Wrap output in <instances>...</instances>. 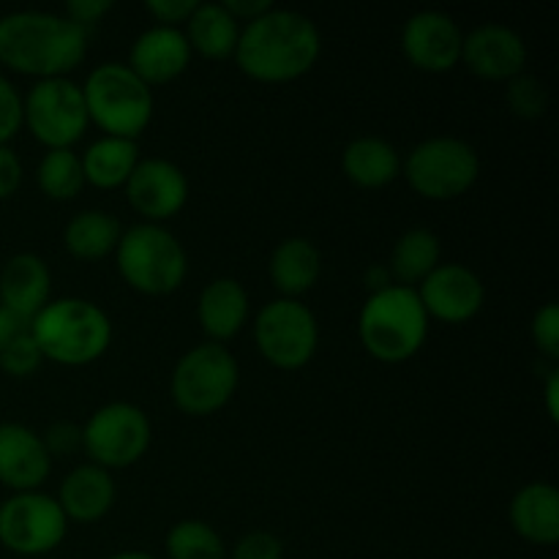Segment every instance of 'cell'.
Masks as SVG:
<instances>
[{
	"label": "cell",
	"mask_w": 559,
	"mask_h": 559,
	"mask_svg": "<svg viewBox=\"0 0 559 559\" xmlns=\"http://www.w3.org/2000/svg\"><path fill=\"white\" fill-rule=\"evenodd\" d=\"M120 235H123V227L118 216L107 211H82L66 224L63 243L74 260L96 262L115 254Z\"/></svg>",
	"instance_id": "4316f807"
},
{
	"label": "cell",
	"mask_w": 559,
	"mask_h": 559,
	"mask_svg": "<svg viewBox=\"0 0 559 559\" xmlns=\"http://www.w3.org/2000/svg\"><path fill=\"white\" fill-rule=\"evenodd\" d=\"M44 364V355L41 349L36 347L31 333H20L9 347L0 353V369L5 371L9 377H33Z\"/></svg>",
	"instance_id": "1f68e13d"
},
{
	"label": "cell",
	"mask_w": 559,
	"mask_h": 559,
	"mask_svg": "<svg viewBox=\"0 0 559 559\" xmlns=\"http://www.w3.org/2000/svg\"><path fill=\"white\" fill-rule=\"evenodd\" d=\"M25 331H27L25 322H22L20 317L11 314L9 309H3V306H0V353H3V349Z\"/></svg>",
	"instance_id": "60d3db41"
},
{
	"label": "cell",
	"mask_w": 559,
	"mask_h": 559,
	"mask_svg": "<svg viewBox=\"0 0 559 559\" xmlns=\"http://www.w3.org/2000/svg\"><path fill=\"white\" fill-rule=\"evenodd\" d=\"M402 173L415 194L431 202L464 197L480 175V158L469 142L459 136H431L409 151Z\"/></svg>",
	"instance_id": "ba28073f"
},
{
	"label": "cell",
	"mask_w": 559,
	"mask_h": 559,
	"mask_svg": "<svg viewBox=\"0 0 559 559\" xmlns=\"http://www.w3.org/2000/svg\"><path fill=\"white\" fill-rule=\"evenodd\" d=\"M169 559H227L222 535L202 519H183L173 524L164 540Z\"/></svg>",
	"instance_id": "f1b7e54d"
},
{
	"label": "cell",
	"mask_w": 559,
	"mask_h": 559,
	"mask_svg": "<svg viewBox=\"0 0 559 559\" xmlns=\"http://www.w3.org/2000/svg\"><path fill=\"white\" fill-rule=\"evenodd\" d=\"M511 527L533 546H555L559 540V491L538 480L516 491L508 508Z\"/></svg>",
	"instance_id": "7402d4cb"
},
{
	"label": "cell",
	"mask_w": 559,
	"mask_h": 559,
	"mask_svg": "<svg viewBox=\"0 0 559 559\" xmlns=\"http://www.w3.org/2000/svg\"><path fill=\"white\" fill-rule=\"evenodd\" d=\"M38 189L44 191V197L55 202H69L85 186V175H82L80 156L69 147L63 151H47L44 153L41 164H38Z\"/></svg>",
	"instance_id": "f546056e"
},
{
	"label": "cell",
	"mask_w": 559,
	"mask_h": 559,
	"mask_svg": "<svg viewBox=\"0 0 559 559\" xmlns=\"http://www.w3.org/2000/svg\"><path fill=\"white\" fill-rule=\"evenodd\" d=\"M115 497H118V489L107 469L96 464H80L66 475L55 500L69 522L93 524L102 522L112 511Z\"/></svg>",
	"instance_id": "44dd1931"
},
{
	"label": "cell",
	"mask_w": 559,
	"mask_h": 559,
	"mask_svg": "<svg viewBox=\"0 0 559 559\" xmlns=\"http://www.w3.org/2000/svg\"><path fill=\"white\" fill-rule=\"evenodd\" d=\"M87 55V31L66 14L11 11L0 16V63L22 76H69Z\"/></svg>",
	"instance_id": "7a4b0ae2"
},
{
	"label": "cell",
	"mask_w": 559,
	"mask_h": 559,
	"mask_svg": "<svg viewBox=\"0 0 559 559\" xmlns=\"http://www.w3.org/2000/svg\"><path fill=\"white\" fill-rule=\"evenodd\" d=\"M52 300V273L38 254H14L0 271V306L31 325L33 317Z\"/></svg>",
	"instance_id": "d6986e66"
},
{
	"label": "cell",
	"mask_w": 559,
	"mask_h": 559,
	"mask_svg": "<svg viewBox=\"0 0 559 559\" xmlns=\"http://www.w3.org/2000/svg\"><path fill=\"white\" fill-rule=\"evenodd\" d=\"M322 52L320 27L300 11L276 9L240 27L235 63L249 80L284 85L309 74Z\"/></svg>",
	"instance_id": "6da1fadb"
},
{
	"label": "cell",
	"mask_w": 559,
	"mask_h": 559,
	"mask_svg": "<svg viewBox=\"0 0 559 559\" xmlns=\"http://www.w3.org/2000/svg\"><path fill=\"white\" fill-rule=\"evenodd\" d=\"M112 0H71L66 5V16L80 27H93L112 11Z\"/></svg>",
	"instance_id": "74e56055"
},
{
	"label": "cell",
	"mask_w": 559,
	"mask_h": 559,
	"mask_svg": "<svg viewBox=\"0 0 559 559\" xmlns=\"http://www.w3.org/2000/svg\"><path fill=\"white\" fill-rule=\"evenodd\" d=\"M44 445H47L49 456H71L82 448V429L71 420H58L47 429V435L41 437Z\"/></svg>",
	"instance_id": "d590c367"
},
{
	"label": "cell",
	"mask_w": 559,
	"mask_h": 559,
	"mask_svg": "<svg viewBox=\"0 0 559 559\" xmlns=\"http://www.w3.org/2000/svg\"><path fill=\"white\" fill-rule=\"evenodd\" d=\"M52 473V456L41 435L22 424H0V484L20 491H38Z\"/></svg>",
	"instance_id": "e0dca14e"
},
{
	"label": "cell",
	"mask_w": 559,
	"mask_h": 559,
	"mask_svg": "<svg viewBox=\"0 0 559 559\" xmlns=\"http://www.w3.org/2000/svg\"><path fill=\"white\" fill-rule=\"evenodd\" d=\"M22 126L47 151H71L91 126L82 87L69 76L36 82L22 98Z\"/></svg>",
	"instance_id": "30bf717a"
},
{
	"label": "cell",
	"mask_w": 559,
	"mask_h": 559,
	"mask_svg": "<svg viewBox=\"0 0 559 559\" xmlns=\"http://www.w3.org/2000/svg\"><path fill=\"white\" fill-rule=\"evenodd\" d=\"M358 336L371 358L404 364L415 358L429 336V317L413 287H391L369 295L358 317Z\"/></svg>",
	"instance_id": "277c9868"
},
{
	"label": "cell",
	"mask_w": 559,
	"mask_h": 559,
	"mask_svg": "<svg viewBox=\"0 0 559 559\" xmlns=\"http://www.w3.org/2000/svg\"><path fill=\"white\" fill-rule=\"evenodd\" d=\"M153 426L145 409L129 402L98 407L82 426V451L102 469H126L142 462L151 448Z\"/></svg>",
	"instance_id": "9c48e42d"
},
{
	"label": "cell",
	"mask_w": 559,
	"mask_h": 559,
	"mask_svg": "<svg viewBox=\"0 0 559 559\" xmlns=\"http://www.w3.org/2000/svg\"><path fill=\"white\" fill-rule=\"evenodd\" d=\"M533 342L540 353L549 360L559 358V306L555 300H549L546 306H540L538 314L533 317Z\"/></svg>",
	"instance_id": "d6a6232c"
},
{
	"label": "cell",
	"mask_w": 559,
	"mask_h": 559,
	"mask_svg": "<svg viewBox=\"0 0 559 559\" xmlns=\"http://www.w3.org/2000/svg\"><path fill=\"white\" fill-rule=\"evenodd\" d=\"M115 265L134 293L162 298L183 287L189 254L183 243L162 224H134L123 229L115 249Z\"/></svg>",
	"instance_id": "5b68a950"
},
{
	"label": "cell",
	"mask_w": 559,
	"mask_h": 559,
	"mask_svg": "<svg viewBox=\"0 0 559 559\" xmlns=\"http://www.w3.org/2000/svg\"><path fill=\"white\" fill-rule=\"evenodd\" d=\"M82 87L87 120L104 136L136 142L153 120V91L126 63H102L87 74Z\"/></svg>",
	"instance_id": "8992f818"
},
{
	"label": "cell",
	"mask_w": 559,
	"mask_h": 559,
	"mask_svg": "<svg viewBox=\"0 0 559 559\" xmlns=\"http://www.w3.org/2000/svg\"><path fill=\"white\" fill-rule=\"evenodd\" d=\"M197 0H147L145 11L164 27H180L194 14Z\"/></svg>",
	"instance_id": "8d00e7d4"
},
{
	"label": "cell",
	"mask_w": 559,
	"mask_h": 559,
	"mask_svg": "<svg viewBox=\"0 0 559 559\" xmlns=\"http://www.w3.org/2000/svg\"><path fill=\"white\" fill-rule=\"evenodd\" d=\"M464 33L442 11H418L404 22L402 49L409 63L426 74H445L462 63Z\"/></svg>",
	"instance_id": "9a60e30c"
},
{
	"label": "cell",
	"mask_w": 559,
	"mask_h": 559,
	"mask_svg": "<svg viewBox=\"0 0 559 559\" xmlns=\"http://www.w3.org/2000/svg\"><path fill=\"white\" fill-rule=\"evenodd\" d=\"M506 102L516 118L538 120L549 109V91L538 76L519 74L511 82H506Z\"/></svg>",
	"instance_id": "4dcf8cb0"
},
{
	"label": "cell",
	"mask_w": 559,
	"mask_h": 559,
	"mask_svg": "<svg viewBox=\"0 0 559 559\" xmlns=\"http://www.w3.org/2000/svg\"><path fill=\"white\" fill-rule=\"evenodd\" d=\"M254 342L273 369L298 371L314 358L320 325L309 306L300 300L278 298L257 311Z\"/></svg>",
	"instance_id": "8fae6325"
},
{
	"label": "cell",
	"mask_w": 559,
	"mask_h": 559,
	"mask_svg": "<svg viewBox=\"0 0 559 559\" xmlns=\"http://www.w3.org/2000/svg\"><path fill=\"white\" fill-rule=\"evenodd\" d=\"M27 333L44 360L60 366H91L104 358L112 344V322L107 311L85 298L49 300L31 320Z\"/></svg>",
	"instance_id": "3957f363"
},
{
	"label": "cell",
	"mask_w": 559,
	"mask_h": 559,
	"mask_svg": "<svg viewBox=\"0 0 559 559\" xmlns=\"http://www.w3.org/2000/svg\"><path fill=\"white\" fill-rule=\"evenodd\" d=\"M544 404H546V415H549L551 424L559 420V371L551 369L549 377H546L544 385Z\"/></svg>",
	"instance_id": "b9f144b4"
},
{
	"label": "cell",
	"mask_w": 559,
	"mask_h": 559,
	"mask_svg": "<svg viewBox=\"0 0 559 559\" xmlns=\"http://www.w3.org/2000/svg\"><path fill=\"white\" fill-rule=\"evenodd\" d=\"M22 162L9 145H0V202L14 197V191L22 186Z\"/></svg>",
	"instance_id": "f35d334b"
},
{
	"label": "cell",
	"mask_w": 559,
	"mask_h": 559,
	"mask_svg": "<svg viewBox=\"0 0 559 559\" xmlns=\"http://www.w3.org/2000/svg\"><path fill=\"white\" fill-rule=\"evenodd\" d=\"M107 559H158V557L147 555V551H118V555H112Z\"/></svg>",
	"instance_id": "ee69618b"
},
{
	"label": "cell",
	"mask_w": 559,
	"mask_h": 559,
	"mask_svg": "<svg viewBox=\"0 0 559 559\" xmlns=\"http://www.w3.org/2000/svg\"><path fill=\"white\" fill-rule=\"evenodd\" d=\"M183 36L191 52L207 60H227L238 47L240 25L222 3H197L194 14L186 22Z\"/></svg>",
	"instance_id": "484cf974"
},
{
	"label": "cell",
	"mask_w": 559,
	"mask_h": 559,
	"mask_svg": "<svg viewBox=\"0 0 559 559\" xmlns=\"http://www.w3.org/2000/svg\"><path fill=\"white\" fill-rule=\"evenodd\" d=\"M224 9L229 11V16H233L235 22H243V25H249V22H254L257 16L267 14V11L273 9L271 0H224Z\"/></svg>",
	"instance_id": "ab89813d"
},
{
	"label": "cell",
	"mask_w": 559,
	"mask_h": 559,
	"mask_svg": "<svg viewBox=\"0 0 559 559\" xmlns=\"http://www.w3.org/2000/svg\"><path fill=\"white\" fill-rule=\"evenodd\" d=\"M320 273L322 254L309 238H284L267 262L271 284L289 300H300V295L309 293L320 282Z\"/></svg>",
	"instance_id": "603a6c76"
},
{
	"label": "cell",
	"mask_w": 559,
	"mask_h": 559,
	"mask_svg": "<svg viewBox=\"0 0 559 559\" xmlns=\"http://www.w3.org/2000/svg\"><path fill=\"white\" fill-rule=\"evenodd\" d=\"M123 189L129 205L145 218V224L167 222L189 202V178L167 158H140Z\"/></svg>",
	"instance_id": "5bb4252c"
},
{
	"label": "cell",
	"mask_w": 559,
	"mask_h": 559,
	"mask_svg": "<svg viewBox=\"0 0 559 559\" xmlns=\"http://www.w3.org/2000/svg\"><path fill=\"white\" fill-rule=\"evenodd\" d=\"M342 169L358 189H385L402 175V156L382 136H358L344 147Z\"/></svg>",
	"instance_id": "cb8c5ba5"
},
{
	"label": "cell",
	"mask_w": 559,
	"mask_h": 559,
	"mask_svg": "<svg viewBox=\"0 0 559 559\" xmlns=\"http://www.w3.org/2000/svg\"><path fill=\"white\" fill-rule=\"evenodd\" d=\"M240 369L235 355L224 344L205 342L189 349L175 364L169 393L175 407L191 418H207L233 402L238 391Z\"/></svg>",
	"instance_id": "52a82bcc"
},
{
	"label": "cell",
	"mask_w": 559,
	"mask_h": 559,
	"mask_svg": "<svg viewBox=\"0 0 559 559\" xmlns=\"http://www.w3.org/2000/svg\"><path fill=\"white\" fill-rule=\"evenodd\" d=\"M69 533L58 500L44 491H20L0 506V546L20 557H44Z\"/></svg>",
	"instance_id": "7c38bea8"
},
{
	"label": "cell",
	"mask_w": 559,
	"mask_h": 559,
	"mask_svg": "<svg viewBox=\"0 0 559 559\" xmlns=\"http://www.w3.org/2000/svg\"><path fill=\"white\" fill-rule=\"evenodd\" d=\"M440 257H442V246L440 238H437L431 229L426 227H415L407 229L402 238L396 240L393 246V254H391V271L393 284L399 287H418L437 265H440Z\"/></svg>",
	"instance_id": "83f0119b"
},
{
	"label": "cell",
	"mask_w": 559,
	"mask_h": 559,
	"mask_svg": "<svg viewBox=\"0 0 559 559\" xmlns=\"http://www.w3.org/2000/svg\"><path fill=\"white\" fill-rule=\"evenodd\" d=\"M462 63L486 82H511L513 76L524 74L527 44L513 27L486 22L464 36Z\"/></svg>",
	"instance_id": "2e32d148"
},
{
	"label": "cell",
	"mask_w": 559,
	"mask_h": 559,
	"mask_svg": "<svg viewBox=\"0 0 559 559\" xmlns=\"http://www.w3.org/2000/svg\"><path fill=\"white\" fill-rule=\"evenodd\" d=\"M249 293L238 278H213L197 300V320L207 342L224 344L238 336L249 322Z\"/></svg>",
	"instance_id": "ffe728a7"
},
{
	"label": "cell",
	"mask_w": 559,
	"mask_h": 559,
	"mask_svg": "<svg viewBox=\"0 0 559 559\" xmlns=\"http://www.w3.org/2000/svg\"><path fill=\"white\" fill-rule=\"evenodd\" d=\"M22 129V96L11 80L0 74V145H9Z\"/></svg>",
	"instance_id": "e575fe53"
},
{
	"label": "cell",
	"mask_w": 559,
	"mask_h": 559,
	"mask_svg": "<svg viewBox=\"0 0 559 559\" xmlns=\"http://www.w3.org/2000/svg\"><path fill=\"white\" fill-rule=\"evenodd\" d=\"M191 63V47L180 27L153 25L136 36L129 52V69L145 82L147 87L167 85L178 80Z\"/></svg>",
	"instance_id": "ac0fdd59"
},
{
	"label": "cell",
	"mask_w": 559,
	"mask_h": 559,
	"mask_svg": "<svg viewBox=\"0 0 559 559\" xmlns=\"http://www.w3.org/2000/svg\"><path fill=\"white\" fill-rule=\"evenodd\" d=\"M426 317L448 322V325H462L480 314L486 300V287L478 273L469 271L459 262L437 265L424 282L415 287Z\"/></svg>",
	"instance_id": "4fadbf2b"
},
{
	"label": "cell",
	"mask_w": 559,
	"mask_h": 559,
	"mask_svg": "<svg viewBox=\"0 0 559 559\" xmlns=\"http://www.w3.org/2000/svg\"><path fill=\"white\" fill-rule=\"evenodd\" d=\"M364 282H366V287H369V293L374 295V293H380V289L391 287L393 276L385 265H371V267H366Z\"/></svg>",
	"instance_id": "7bdbcfd3"
},
{
	"label": "cell",
	"mask_w": 559,
	"mask_h": 559,
	"mask_svg": "<svg viewBox=\"0 0 559 559\" xmlns=\"http://www.w3.org/2000/svg\"><path fill=\"white\" fill-rule=\"evenodd\" d=\"M229 559H284V546L267 530H251L233 546Z\"/></svg>",
	"instance_id": "836d02e7"
},
{
	"label": "cell",
	"mask_w": 559,
	"mask_h": 559,
	"mask_svg": "<svg viewBox=\"0 0 559 559\" xmlns=\"http://www.w3.org/2000/svg\"><path fill=\"white\" fill-rule=\"evenodd\" d=\"M80 164L85 183L102 191L123 189L126 180L140 164V147H136V142L120 140V136H102L82 153Z\"/></svg>",
	"instance_id": "d4e9b609"
}]
</instances>
